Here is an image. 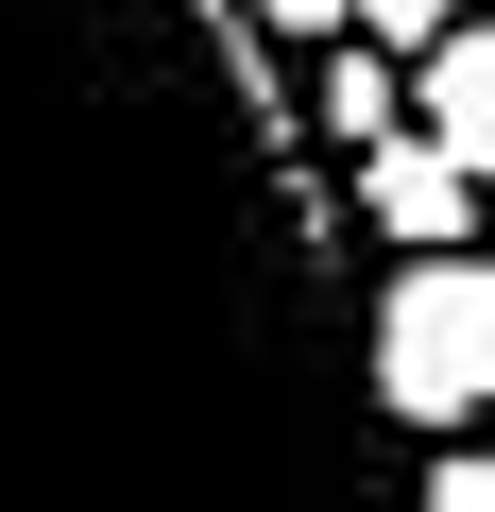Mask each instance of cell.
I'll return each instance as SVG.
<instances>
[{
	"label": "cell",
	"instance_id": "3",
	"mask_svg": "<svg viewBox=\"0 0 495 512\" xmlns=\"http://www.w3.org/2000/svg\"><path fill=\"white\" fill-rule=\"evenodd\" d=\"M342 188H359V239H393V256H461V239H478V171H461V154H427V137L359 154Z\"/></svg>",
	"mask_w": 495,
	"mask_h": 512
},
{
	"label": "cell",
	"instance_id": "2",
	"mask_svg": "<svg viewBox=\"0 0 495 512\" xmlns=\"http://www.w3.org/2000/svg\"><path fill=\"white\" fill-rule=\"evenodd\" d=\"M376 410L427 444L495 410V256H393L376 274Z\"/></svg>",
	"mask_w": 495,
	"mask_h": 512
},
{
	"label": "cell",
	"instance_id": "4",
	"mask_svg": "<svg viewBox=\"0 0 495 512\" xmlns=\"http://www.w3.org/2000/svg\"><path fill=\"white\" fill-rule=\"evenodd\" d=\"M410 137H427V154H461V171H478V205H495V18H461V35L410 69Z\"/></svg>",
	"mask_w": 495,
	"mask_h": 512
},
{
	"label": "cell",
	"instance_id": "7",
	"mask_svg": "<svg viewBox=\"0 0 495 512\" xmlns=\"http://www.w3.org/2000/svg\"><path fill=\"white\" fill-rule=\"evenodd\" d=\"M239 18H257L274 52H342V35H359V0H239Z\"/></svg>",
	"mask_w": 495,
	"mask_h": 512
},
{
	"label": "cell",
	"instance_id": "8",
	"mask_svg": "<svg viewBox=\"0 0 495 512\" xmlns=\"http://www.w3.org/2000/svg\"><path fill=\"white\" fill-rule=\"evenodd\" d=\"M410 512H495V444H444V461H427V495H410Z\"/></svg>",
	"mask_w": 495,
	"mask_h": 512
},
{
	"label": "cell",
	"instance_id": "5",
	"mask_svg": "<svg viewBox=\"0 0 495 512\" xmlns=\"http://www.w3.org/2000/svg\"><path fill=\"white\" fill-rule=\"evenodd\" d=\"M308 137H325V154H393V137H410V69L342 35V52H325V86H308Z\"/></svg>",
	"mask_w": 495,
	"mask_h": 512
},
{
	"label": "cell",
	"instance_id": "6",
	"mask_svg": "<svg viewBox=\"0 0 495 512\" xmlns=\"http://www.w3.org/2000/svg\"><path fill=\"white\" fill-rule=\"evenodd\" d=\"M444 35H461V0H359V52H410V69H427Z\"/></svg>",
	"mask_w": 495,
	"mask_h": 512
},
{
	"label": "cell",
	"instance_id": "1",
	"mask_svg": "<svg viewBox=\"0 0 495 512\" xmlns=\"http://www.w3.org/2000/svg\"><path fill=\"white\" fill-rule=\"evenodd\" d=\"M376 274L239 0H0V512H376Z\"/></svg>",
	"mask_w": 495,
	"mask_h": 512
}]
</instances>
